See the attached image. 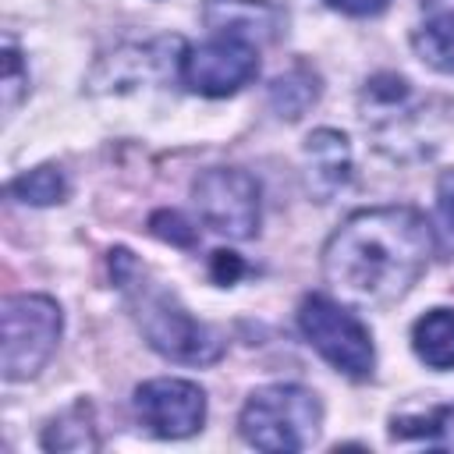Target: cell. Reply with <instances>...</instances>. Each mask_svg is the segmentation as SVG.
Wrapping results in <instances>:
<instances>
[{"label": "cell", "instance_id": "1", "mask_svg": "<svg viewBox=\"0 0 454 454\" xmlns=\"http://www.w3.org/2000/svg\"><path fill=\"white\" fill-rule=\"evenodd\" d=\"M436 234L411 206L351 213L323 248V273L333 294L355 309L397 305L426 273Z\"/></svg>", "mask_w": 454, "mask_h": 454}, {"label": "cell", "instance_id": "2", "mask_svg": "<svg viewBox=\"0 0 454 454\" xmlns=\"http://www.w3.org/2000/svg\"><path fill=\"white\" fill-rule=\"evenodd\" d=\"M110 270L117 287L128 294L138 330L153 351L181 365H209L223 355V337L209 323L195 319L174 291H167L160 280H149L131 252H110Z\"/></svg>", "mask_w": 454, "mask_h": 454}, {"label": "cell", "instance_id": "3", "mask_svg": "<svg viewBox=\"0 0 454 454\" xmlns=\"http://www.w3.org/2000/svg\"><path fill=\"white\" fill-rule=\"evenodd\" d=\"M323 404L309 387L270 383L248 394L238 429L259 450H305L319 436Z\"/></svg>", "mask_w": 454, "mask_h": 454}, {"label": "cell", "instance_id": "4", "mask_svg": "<svg viewBox=\"0 0 454 454\" xmlns=\"http://www.w3.org/2000/svg\"><path fill=\"white\" fill-rule=\"evenodd\" d=\"M0 326H4V355H0V369L4 380H32L50 355L57 351L60 340V305L46 294H14L4 301L0 312Z\"/></svg>", "mask_w": 454, "mask_h": 454}, {"label": "cell", "instance_id": "5", "mask_svg": "<svg viewBox=\"0 0 454 454\" xmlns=\"http://www.w3.org/2000/svg\"><path fill=\"white\" fill-rule=\"evenodd\" d=\"M298 326L305 333V340L344 376L351 380H365L376 365V351H372V337L369 326L344 305H337L333 298L323 294H309L298 305Z\"/></svg>", "mask_w": 454, "mask_h": 454}, {"label": "cell", "instance_id": "6", "mask_svg": "<svg viewBox=\"0 0 454 454\" xmlns=\"http://www.w3.org/2000/svg\"><path fill=\"white\" fill-rule=\"evenodd\" d=\"M202 223L231 241H248L259 231V184L238 167L202 170L192 184Z\"/></svg>", "mask_w": 454, "mask_h": 454}, {"label": "cell", "instance_id": "7", "mask_svg": "<svg viewBox=\"0 0 454 454\" xmlns=\"http://www.w3.org/2000/svg\"><path fill=\"white\" fill-rule=\"evenodd\" d=\"M177 74L199 96H231L259 74V46L234 35H213L184 50Z\"/></svg>", "mask_w": 454, "mask_h": 454}, {"label": "cell", "instance_id": "8", "mask_svg": "<svg viewBox=\"0 0 454 454\" xmlns=\"http://www.w3.org/2000/svg\"><path fill=\"white\" fill-rule=\"evenodd\" d=\"M135 415L138 422L160 440H184L202 429L206 422V394L192 380H145L135 390Z\"/></svg>", "mask_w": 454, "mask_h": 454}, {"label": "cell", "instance_id": "9", "mask_svg": "<svg viewBox=\"0 0 454 454\" xmlns=\"http://www.w3.org/2000/svg\"><path fill=\"white\" fill-rule=\"evenodd\" d=\"M202 21L216 35H234L252 46L270 43L284 28V11L270 0H206Z\"/></svg>", "mask_w": 454, "mask_h": 454}, {"label": "cell", "instance_id": "10", "mask_svg": "<svg viewBox=\"0 0 454 454\" xmlns=\"http://www.w3.org/2000/svg\"><path fill=\"white\" fill-rule=\"evenodd\" d=\"M305 177H309V192L326 202L333 199L348 181H351V145L340 131L333 128H319L305 138Z\"/></svg>", "mask_w": 454, "mask_h": 454}, {"label": "cell", "instance_id": "11", "mask_svg": "<svg viewBox=\"0 0 454 454\" xmlns=\"http://www.w3.org/2000/svg\"><path fill=\"white\" fill-rule=\"evenodd\" d=\"M394 443L454 447V404H429L426 411H401L390 419Z\"/></svg>", "mask_w": 454, "mask_h": 454}, {"label": "cell", "instance_id": "12", "mask_svg": "<svg viewBox=\"0 0 454 454\" xmlns=\"http://www.w3.org/2000/svg\"><path fill=\"white\" fill-rule=\"evenodd\" d=\"M411 348L429 369H454V309H429L415 319Z\"/></svg>", "mask_w": 454, "mask_h": 454}, {"label": "cell", "instance_id": "13", "mask_svg": "<svg viewBox=\"0 0 454 454\" xmlns=\"http://www.w3.org/2000/svg\"><path fill=\"white\" fill-rule=\"evenodd\" d=\"M43 447L46 450H96L99 436H96V422H92V408L85 401L71 404L67 411H60L46 433H43Z\"/></svg>", "mask_w": 454, "mask_h": 454}, {"label": "cell", "instance_id": "14", "mask_svg": "<svg viewBox=\"0 0 454 454\" xmlns=\"http://www.w3.org/2000/svg\"><path fill=\"white\" fill-rule=\"evenodd\" d=\"M411 43H415V53L429 67L454 74V11H440V14L426 18Z\"/></svg>", "mask_w": 454, "mask_h": 454}, {"label": "cell", "instance_id": "15", "mask_svg": "<svg viewBox=\"0 0 454 454\" xmlns=\"http://www.w3.org/2000/svg\"><path fill=\"white\" fill-rule=\"evenodd\" d=\"M319 99V78L309 67H291L270 85V103L280 117H301L312 103Z\"/></svg>", "mask_w": 454, "mask_h": 454}, {"label": "cell", "instance_id": "16", "mask_svg": "<svg viewBox=\"0 0 454 454\" xmlns=\"http://www.w3.org/2000/svg\"><path fill=\"white\" fill-rule=\"evenodd\" d=\"M7 192L18 199V202H28V206H53V202H64L67 195V181L57 167H35V170H25L18 174Z\"/></svg>", "mask_w": 454, "mask_h": 454}, {"label": "cell", "instance_id": "17", "mask_svg": "<svg viewBox=\"0 0 454 454\" xmlns=\"http://www.w3.org/2000/svg\"><path fill=\"white\" fill-rule=\"evenodd\" d=\"M436 245L454 255V170H443L436 181V223H433Z\"/></svg>", "mask_w": 454, "mask_h": 454}, {"label": "cell", "instance_id": "18", "mask_svg": "<svg viewBox=\"0 0 454 454\" xmlns=\"http://www.w3.org/2000/svg\"><path fill=\"white\" fill-rule=\"evenodd\" d=\"M25 85H28V71L21 67V53L14 50V43L4 46V78H0V96H4V117L14 114L18 99L25 96Z\"/></svg>", "mask_w": 454, "mask_h": 454}, {"label": "cell", "instance_id": "19", "mask_svg": "<svg viewBox=\"0 0 454 454\" xmlns=\"http://www.w3.org/2000/svg\"><path fill=\"white\" fill-rule=\"evenodd\" d=\"M149 227H153V234L156 238H163V241H174V245H192L195 241V231L177 216V213H156L153 220H149Z\"/></svg>", "mask_w": 454, "mask_h": 454}, {"label": "cell", "instance_id": "20", "mask_svg": "<svg viewBox=\"0 0 454 454\" xmlns=\"http://www.w3.org/2000/svg\"><path fill=\"white\" fill-rule=\"evenodd\" d=\"M326 4L340 14H351V18H372V14L387 11L390 0H326Z\"/></svg>", "mask_w": 454, "mask_h": 454}, {"label": "cell", "instance_id": "21", "mask_svg": "<svg viewBox=\"0 0 454 454\" xmlns=\"http://www.w3.org/2000/svg\"><path fill=\"white\" fill-rule=\"evenodd\" d=\"M213 266H216V280H223V284H231L245 270L234 252H213Z\"/></svg>", "mask_w": 454, "mask_h": 454}]
</instances>
